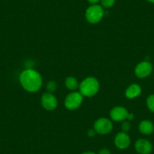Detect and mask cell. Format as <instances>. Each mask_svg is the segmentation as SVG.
Here are the masks:
<instances>
[{
	"mask_svg": "<svg viewBox=\"0 0 154 154\" xmlns=\"http://www.w3.org/2000/svg\"><path fill=\"white\" fill-rule=\"evenodd\" d=\"M88 1L91 4H96V3H97V2H98L100 0H88Z\"/></svg>",
	"mask_w": 154,
	"mask_h": 154,
	"instance_id": "obj_21",
	"label": "cell"
},
{
	"mask_svg": "<svg viewBox=\"0 0 154 154\" xmlns=\"http://www.w3.org/2000/svg\"><path fill=\"white\" fill-rule=\"evenodd\" d=\"M114 143L116 146L120 149H125L129 146L131 140L128 134L125 132H119L116 135L114 139Z\"/></svg>",
	"mask_w": 154,
	"mask_h": 154,
	"instance_id": "obj_9",
	"label": "cell"
},
{
	"mask_svg": "<svg viewBox=\"0 0 154 154\" xmlns=\"http://www.w3.org/2000/svg\"><path fill=\"white\" fill-rule=\"evenodd\" d=\"M133 119H134V114H133V113L128 114V119H128V120H132Z\"/></svg>",
	"mask_w": 154,
	"mask_h": 154,
	"instance_id": "obj_20",
	"label": "cell"
},
{
	"mask_svg": "<svg viewBox=\"0 0 154 154\" xmlns=\"http://www.w3.org/2000/svg\"><path fill=\"white\" fill-rule=\"evenodd\" d=\"M98 154H111V152L108 149H106V148H103V149H101L100 151H99Z\"/></svg>",
	"mask_w": 154,
	"mask_h": 154,
	"instance_id": "obj_19",
	"label": "cell"
},
{
	"mask_svg": "<svg viewBox=\"0 0 154 154\" xmlns=\"http://www.w3.org/2000/svg\"><path fill=\"white\" fill-rule=\"evenodd\" d=\"M46 88L48 89V92L52 93L54 92L57 89V83H56L54 81H49V82L47 83Z\"/></svg>",
	"mask_w": 154,
	"mask_h": 154,
	"instance_id": "obj_15",
	"label": "cell"
},
{
	"mask_svg": "<svg viewBox=\"0 0 154 154\" xmlns=\"http://www.w3.org/2000/svg\"><path fill=\"white\" fill-rule=\"evenodd\" d=\"M94 129L100 134H106L112 129V123L107 118H99L94 124Z\"/></svg>",
	"mask_w": 154,
	"mask_h": 154,
	"instance_id": "obj_5",
	"label": "cell"
},
{
	"mask_svg": "<svg viewBox=\"0 0 154 154\" xmlns=\"http://www.w3.org/2000/svg\"><path fill=\"white\" fill-rule=\"evenodd\" d=\"M152 71V65L150 62L144 61L140 62L134 69V73L136 76L140 79H144L149 76Z\"/></svg>",
	"mask_w": 154,
	"mask_h": 154,
	"instance_id": "obj_6",
	"label": "cell"
},
{
	"mask_svg": "<svg viewBox=\"0 0 154 154\" xmlns=\"http://www.w3.org/2000/svg\"><path fill=\"white\" fill-rule=\"evenodd\" d=\"M146 106L148 109L154 112V94H150L146 99Z\"/></svg>",
	"mask_w": 154,
	"mask_h": 154,
	"instance_id": "obj_14",
	"label": "cell"
},
{
	"mask_svg": "<svg viewBox=\"0 0 154 154\" xmlns=\"http://www.w3.org/2000/svg\"><path fill=\"white\" fill-rule=\"evenodd\" d=\"M65 85L70 91H75L79 86L78 80L73 76H69L66 78L65 80Z\"/></svg>",
	"mask_w": 154,
	"mask_h": 154,
	"instance_id": "obj_13",
	"label": "cell"
},
{
	"mask_svg": "<svg viewBox=\"0 0 154 154\" xmlns=\"http://www.w3.org/2000/svg\"><path fill=\"white\" fill-rule=\"evenodd\" d=\"M20 85L29 92H35L40 89L42 85V78L39 72L32 69L22 71L19 76Z\"/></svg>",
	"mask_w": 154,
	"mask_h": 154,
	"instance_id": "obj_1",
	"label": "cell"
},
{
	"mask_svg": "<svg viewBox=\"0 0 154 154\" xmlns=\"http://www.w3.org/2000/svg\"><path fill=\"white\" fill-rule=\"evenodd\" d=\"M139 131L141 134L145 135L151 134L154 131V125L149 120H143L139 124Z\"/></svg>",
	"mask_w": 154,
	"mask_h": 154,
	"instance_id": "obj_12",
	"label": "cell"
},
{
	"mask_svg": "<svg viewBox=\"0 0 154 154\" xmlns=\"http://www.w3.org/2000/svg\"><path fill=\"white\" fill-rule=\"evenodd\" d=\"M141 93V88L137 84H131L125 91V97L128 99H134L138 97Z\"/></svg>",
	"mask_w": 154,
	"mask_h": 154,
	"instance_id": "obj_11",
	"label": "cell"
},
{
	"mask_svg": "<svg viewBox=\"0 0 154 154\" xmlns=\"http://www.w3.org/2000/svg\"><path fill=\"white\" fill-rule=\"evenodd\" d=\"M82 154H96V153L94 152H91V151H86V152H84Z\"/></svg>",
	"mask_w": 154,
	"mask_h": 154,
	"instance_id": "obj_22",
	"label": "cell"
},
{
	"mask_svg": "<svg viewBox=\"0 0 154 154\" xmlns=\"http://www.w3.org/2000/svg\"><path fill=\"white\" fill-rule=\"evenodd\" d=\"M82 97L80 92L73 91L68 94L64 100V105L66 109L69 110H74L79 107L82 102Z\"/></svg>",
	"mask_w": 154,
	"mask_h": 154,
	"instance_id": "obj_4",
	"label": "cell"
},
{
	"mask_svg": "<svg viewBox=\"0 0 154 154\" xmlns=\"http://www.w3.org/2000/svg\"><path fill=\"white\" fill-rule=\"evenodd\" d=\"M41 103L44 109L51 111L57 107V100L54 94L50 92H47L42 96Z\"/></svg>",
	"mask_w": 154,
	"mask_h": 154,
	"instance_id": "obj_7",
	"label": "cell"
},
{
	"mask_svg": "<svg viewBox=\"0 0 154 154\" xmlns=\"http://www.w3.org/2000/svg\"><path fill=\"white\" fill-rule=\"evenodd\" d=\"M104 11H103V8L100 5H94L88 7L85 11V17L88 22L93 23H97L101 20L103 18Z\"/></svg>",
	"mask_w": 154,
	"mask_h": 154,
	"instance_id": "obj_3",
	"label": "cell"
},
{
	"mask_svg": "<svg viewBox=\"0 0 154 154\" xmlns=\"http://www.w3.org/2000/svg\"><path fill=\"white\" fill-rule=\"evenodd\" d=\"M134 148L140 154H149L152 150V146L149 140L146 139H139L135 142Z\"/></svg>",
	"mask_w": 154,
	"mask_h": 154,
	"instance_id": "obj_10",
	"label": "cell"
},
{
	"mask_svg": "<svg viewBox=\"0 0 154 154\" xmlns=\"http://www.w3.org/2000/svg\"><path fill=\"white\" fill-rule=\"evenodd\" d=\"M129 112H128L127 109L124 106H118L112 108L110 111V118L115 122H120V121H125L128 119V116Z\"/></svg>",
	"mask_w": 154,
	"mask_h": 154,
	"instance_id": "obj_8",
	"label": "cell"
},
{
	"mask_svg": "<svg viewBox=\"0 0 154 154\" xmlns=\"http://www.w3.org/2000/svg\"><path fill=\"white\" fill-rule=\"evenodd\" d=\"M99 82L94 77H87L79 84V92L82 96L91 97L95 95L99 90Z\"/></svg>",
	"mask_w": 154,
	"mask_h": 154,
	"instance_id": "obj_2",
	"label": "cell"
},
{
	"mask_svg": "<svg viewBox=\"0 0 154 154\" xmlns=\"http://www.w3.org/2000/svg\"><path fill=\"white\" fill-rule=\"evenodd\" d=\"M131 129V124L128 121H124L122 124V130L123 132H128Z\"/></svg>",
	"mask_w": 154,
	"mask_h": 154,
	"instance_id": "obj_17",
	"label": "cell"
},
{
	"mask_svg": "<svg viewBox=\"0 0 154 154\" xmlns=\"http://www.w3.org/2000/svg\"><path fill=\"white\" fill-rule=\"evenodd\" d=\"M115 4V0H101L102 6L106 8H111Z\"/></svg>",
	"mask_w": 154,
	"mask_h": 154,
	"instance_id": "obj_16",
	"label": "cell"
},
{
	"mask_svg": "<svg viewBox=\"0 0 154 154\" xmlns=\"http://www.w3.org/2000/svg\"><path fill=\"white\" fill-rule=\"evenodd\" d=\"M96 133L97 132H96L95 130H94V128H93V129H90L88 131V136L90 137H93L94 135H95Z\"/></svg>",
	"mask_w": 154,
	"mask_h": 154,
	"instance_id": "obj_18",
	"label": "cell"
},
{
	"mask_svg": "<svg viewBox=\"0 0 154 154\" xmlns=\"http://www.w3.org/2000/svg\"><path fill=\"white\" fill-rule=\"evenodd\" d=\"M146 1L151 2V3H154V0H146Z\"/></svg>",
	"mask_w": 154,
	"mask_h": 154,
	"instance_id": "obj_23",
	"label": "cell"
}]
</instances>
